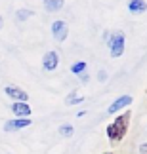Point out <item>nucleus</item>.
Masks as SVG:
<instances>
[{
	"label": "nucleus",
	"instance_id": "1",
	"mask_svg": "<svg viewBox=\"0 0 147 154\" xmlns=\"http://www.w3.org/2000/svg\"><path fill=\"white\" fill-rule=\"evenodd\" d=\"M130 110L122 112V114H119L115 118L113 122L107 126V137L109 141H113V143H119V141L124 139V135L128 133V128H130Z\"/></svg>",
	"mask_w": 147,
	"mask_h": 154
},
{
	"label": "nucleus",
	"instance_id": "2",
	"mask_svg": "<svg viewBox=\"0 0 147 154\" xmlns=\"http://www.w3.org/2000/svg\"><path fill=\"white\" fill-rule=\"evenodd\" d=\"M124 32L122 31H115L111 36L107 38V44H109V50H111V57H120L122 53H124Z\"/></svg>",
	"mask_w": 147,
	"mask_h": 154
},
{
	"label": "nucleus",
	"instance_id": "3",
	"mask_svg": "<svg viewBox=\"0 0 147 154\" xmlns=\"http://www.w3.org/2000/svg\"><path fill=\"white\" fill-rule=\"evenodd\" d=\"M52 34H54V38L57 42H63V40L67 38L69 34V27L65 21H54L52 23Z\"/></svg>",
	"mask_w": 147,
	"mask_h": 154
},
{
	"label": "nucleus",
	"instance_id": "4",
	"mask_svg": "<svg viewBox=\"0 0 147 154\" xmlns=\"http://www.w3.org/2000/svg\"><path fill=\"white\" fill-rule=\"evenodd\" d=\"M132 95H120L119 99H115L113 103L109 105V109H107V114H115V112H119V110H122L124 106H130L132 105Z\"/></svg>",
	"mask_w": 147,
	"mask_h": 154
},
{
	"label": "nucleus",
	"instance_id": "5",
	"mask_svg": "<svg viewBox=\"0 0 147 154\" xmlns=\"http://www.w3.org/2000/svg\"><path fill=\"white\" fill-rule=\"evenodd\" d=\"M4 91L10 99H15V101H21V103H27V99H29V93L17 86H6Z\"/></svg>",
	"mask_w": 147,
	"mask_h": 154
},
{
	"label": "nucleus",
	"instance_id": "6",
	"mask_svg": "<svg viewBox=\"0 0 147 154\" xmlns=\"http://www.w3.org/2000/svg\"><path fill=\"white\" fill-rule=\"evenodd\" d=\"M31 118H11L4 124V129L6 131H15V129H23V128H29L31 126Z\"/></svg>",
	"mask_w": 147,
	"mask_h": 154
},
{
	"label": "nucleus",
	"instance_id": "7",
	"mask_svg": "<svg viewBox=\"0 0 147 154\" xmlns=\"http://www.w3.org/2000/svg\"><path fill=\"white\" fill-rule=\"evenodd\" d=\"M57 65H59V55H57V51L44 53V57H42V67H44V70L52 72V70L57 69Z\"/></svg>",
	"mask_w": 147,
	"mask_h": 154
},
{
	"label": "nucleus",
	"instance_id": "8",
	"mask_svg": "<svg viewBox=\"0 0 147 154\" xmlns=\"http://www.w3.org/2000/svg\"><path fill=\"white\" fill-rule=\"evenodd\" d=\"M11 112H14L17 118H29V114H31V106H29V103L15 101V103H11Z\"/></svg>",
	"mask_w": 147,
	"mask_h": 154
},
{
	"label": "nucleus",
	"instance_id": "9",
	"mask_svg": "<svg viewBox=\"0 0 147 154\" xmlns=\"http://www.w3.org/2000/svg\"><path fill=\"white\" fill-rule=\"evenodd\" d=\"M147 10V2L145 0H130L128 2V11L130 14H143V11Z\"/></svg>",
	"mask_w": 147,
	"mask_h": 154
},
{
	"label": "nucleus",
	"instance_id": "10",
	"mask_svg": "<svg viewBox=\"0 0 147 154\" xmlns=\"http://www.w3.org/2000/svg\"><path fill=\"white\" fill-rule=\"evenodd\" d=\"M63 0H44V8L46 11H59L63 8Z\"/></svg>",
	"mask_w": 147,
	"mask_h": 154
},
{
	"label": "nucleus",
	"instance_id": "11",
	"mask_svg": "<svg viewBox=\"0 0 147 154\" xmlns=\"http://www.w3.org/2000/svg\"><path fill=\"white\" fill-rule=\"evenodd\" d=\"M82 101H84V97L78 95V91H71V93L65 97V105H69V106H71V105H78V103H82Z\"/></svg>",
	"mask_w": 147,
	"mask_h": 154
},
{
	"label": "nucleus",
	"instance_id": "12",
	"mask_svg": "<svg viewBox=\"0 0 147 154\" xmlns=\"http://www.w3.org/2000/svg\"><path fill=\"white\" fill-rule=\"evenodd\" d=\"M31 15H33V10H25V8H21V10H17V11H15L17 21H25V19H29Z\"/></svg>",
	"mask_w": 147,
	"mask_h": 154
},
{
	"label": "nucleus",
	"instance_id": "13",
	"mask_svg": "<svg viewBox=\"0 0 147 154\" xmlns=\"http://www.w3.org/2000/svg\"><path fill=\"white\" fill-rule=\"evenodd\" d=\"M73 133H75V128L71 126V124H63V126H59V135H63V137H71Z\"/></svg>",
	"mask_w": 147,
	"mask_h": 154
},
{
	"label": "nucleus",
	"instance_id": "14",
	"mask_svg": "<svg viewBox=\"0 0 147 154\" xmlns=\"http://www.w3.org/2000/svg\"><path fill=\"white\" fill-rule=\"evenodd\" d=\"M84 70H86V63L84 61H78V63H75L73 67H71V72L73 74H78V76L84 72Z\"/></svg>",
	"mask_w": 147,
	"mask_h": 154
},
{
	"label": "nucleus",
	"instance_id": "15",
	"mask_svg": "<svg viewBox=\"0 0 147 154\" xmlns=\"http://www.w3.org/2000/svg\"><path fill=\"white\" fill-rule=\"evenodd\" d=\"M97 78H99V80H101V82H103V80H107V72H105V70H99V74H97Z\"/></svg>",
	"mask_w": 147,
	"mask_h": 154
},
{
	"label": "nucleus",
	"instance_id": "16",
	"mask_svg": "<svg viewBox=\"0 0 147 154\" xmlns=\"http://www.w3.org/2000/svg\"><path fill=\"white\" fill-rule=\"evenodd\" d=\"M139 152H142V154H147V143H143L142 146H139Z\"/></svg>",
	"mask_w": 147,
	"mask_h": 154
},
{
	"label": "nucleus",
	"instance_id": "17",
	"mask_svg": "<svg viewBox=\"0 0 147 154\" xmlns=\"http://www.w3.org/2000/svg\"><path fill=\"white\" fill-rule=\"evenodd\" d=\"M80 80H82V82H88V74L82 72V74H80Z\"/></svg>",
	"mask_w": 147,
	"mask_h": 154
},
{
	"label": "nucleus",
	"instance_id": "18",
	"mask_svg": "<svg viewBox=\"0 0 147 154\" xmlns=\"http://www.w3.org/2000/svg\"><path fill=\"white\" fill-rule=\"evenodd\" d=\"M0 29H2V17H0Z\"/></svg>",
	"mask_w": 147,
	"mask_h": 154
},
{
	"label": "nucleus",
	"instance_id": "19",
	"mask_svg": "<svg viewBox=\"0 0 147 154\" xmlns=\"http://www.w3.org/2000/svg\"><path fill=\"white\" fill-rule=\"evenodd\" d=\"M107 154H113V152H107Z\"/></svg>",
	"mask_w": 147,
	"mask_h": 154
},
{
	"label": "nucleus",
	"instance_id": "20",
	"mask_svg": "<svg viewBox=\"0 0 147 154\" xmlns=\"http://www.w3.org/2000/svg\"><path fill=\"white\" fill-rule=\"evenodd\" d=\"M145 93H147V90H145Z\"/></svg>",
	"mask_w": 147,
	"mask_h": 154
}]
</instances>
